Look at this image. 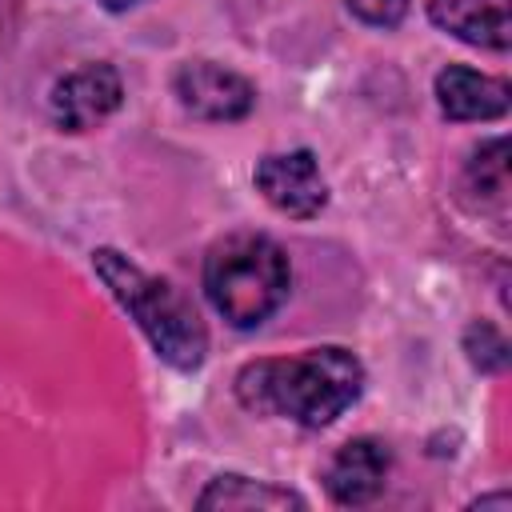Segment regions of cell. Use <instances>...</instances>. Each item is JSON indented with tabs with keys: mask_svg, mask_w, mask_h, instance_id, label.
<instances>
[{
	"mask_svg": "<svg viewBox=\"0 0 512 512\" xmlns=\"http://www.w3.org/2000/svg\"><path fill=\"white\" fill-rule=\"evenodd\" d=\"M364 392L360 360L340 344H320L300 356L252 360L236 376V400L256 416H284L304 428H324Z\"/></svg>",
	"mask_w": 512,
	"mask_h": 512,
	"instance_id": "obj_1",
	"label": "cell"
},
{
	"mask_svg": "<svg viewBox=\"0 0 512 512\" xmlns=\"http://www.w3.org/2000/svg\"><path fill=\"white\" fill-rule=\"evenodd\" d=\"M288 256L264 232H232L204 256V296L232 328L264 324L288 296Z\"/></svg>",
	"mask_w": 512,
	"mask_h": 512,
	"instance_id": "obj_2",
	"label": "cell"
},
{
	"mask_svg": "<svg viewBox=\"0 0 512 512\" xmlns=\"http://www.w3.org/2000/svg\"><path fill=\"white\" fill-rule=\"evenodd\" d=\"M92 268L100 272L108 292L124 304V312H132V320L140 324V332L148 336V344L156 348V356L164 364H172L180 372H192L204 364L208 332H204L196 308L168 280L148 276L116 248H96Z\"/></svg>",
	"mask_w": 512,
	"mask_h": 512,
	"instance_id": "obj_3",
	"label": "cell"
},
{
	"mask_svg": "<svg viewBox=\"0 0 512 512\" xmlns=\"http://www.w3.org/2000/svg\"><path fill=\"white\" fill-rule=\"evenodd\" d=\"M252 180H256V192L276 212L296 216V220H308V216H316L328 204V184H324L320 164H316V156L308 148L264 156L256 164Z\"/></svg>",
	"mask_w": 512,
	"mask_h": 512,
	"instance_id": "obj_4",
	"label": "cell"
},
{
	"mask_svg": "<svg viewBox=\"0 0 512 512\" xmlns=\"http://www.w3.org/2000/svg\"><path fill=\"white\" fill-rule=\"evenodd\" d=\"M172 88H176V100L184 104V112H192L200 120H244L256 104V88L240 72L220 68L212 60L180 64Z\"/></svg>",
	"mask_w": 512,
	"mask_h": 512,
	"instance_id": "obj_5",
	"label": "cell"
},
{
	"mask_svg": "<svg viewBox=\"0 0 512 512\" xmlns=\"http://www.w3.org/2000/svg\"><path fill=\"white\" fill-rule=\"evenodd\" d=\"M124 100L120 72L112 64H84L56 80L52 88V120L64 132H88L92 124L108 120Z\"/></svg>",
	"mask_w": 512,
	"mask_h": 512,
	"instance_id": "obj_6",
	"label": "cell"
},
{
	"mask_svg": "<svg viewBox=\"0 0 512 512\" xmlns=\"http://www.w3.org/2000/svg\"><path fill=\"white\" fill-rule=\"evenodd\" d=\"M388 468H392L388 444L376 440V436H356V440L340 444L336 456L328 460L324 488L336 504L356 508V504H368V500L380 496V488L388 480Z\"/></svg>",
	"mask_w": 512,
	"mask_h": 512,
	"instance_id": "obj_7",
	"label": "cell"
},
{
	"mask_svg": "<svg viewBox=\"0 0 512 512\" xmlns=\"http://www.w3.org/2000/svg\"><path fill=\"white\" fill-rule=\"evenodd\" d=\"M436 104L448 120H496L512 104V88L500 76H484L464 64H448L436 76Z\"/></svg>",
	"mask_w": 512,
	"mask_h": 512,
	"instance_id": "obj_8",
	"label": "cell"
},
{
	"mask_svg": "<svg viewBox=\"0 0 512 512\" xmlns=\"http://www.w3.org/2000/svg\"><path fill=\"white\" fill-rule=\"evenodd\" d=\"M512 0H428V16L436 28L452 32L464 44L504 52L512 44Z\"/></svg>",
	"mask_w": 512,
	"mask_h": 512,
	"instance_id": "obj_9",
	"label": "cell"
},
{
	"mask_svg": "<svg viewBox=\"0 0 512 512\" xmlns=\"http://www.w3.org/2000/svg\"><path fill=\"white\" fill-rule=\"evenodd\" d=\"M200 512H224V508H304V500L288 488L264 484V480H248L236 472L216 476L200 496H196Z\"/></svg>",
	"mask_w": 512,
	"mask_h": 512,
	"instance_id": "obj_10",
	"label": "cell"
},
{
	"mask_svg": "<svg viewBox=\"0 0 512 512\" xmlns=\"http://www.w3.org/2000/svg\"><path fill=\"white\" fill-rule=\"evenodd\" d=\"M464 188L484 196L500 216H504V200H508V140H488L472 152L468 172H464Z\"/></svg>",
	"mask_w": 512,
	"mask_h": 512,
	"instance_id": "obj_11",
	"label": "cell"
},
{
	"mask_svg": "<svg viewBox=\"0 0 512 512\" xmlns=\"http://www.w3.org/2000/svg\"><path fill=\"white\" fill-rule=\"evenodd\" d=\"M464 352H468V360H472L480 372H500V368L508 364V344H504V336H500L492 324H484V320H476V324L464 332Z\"/></svg>",
	"mask_w": 512,
	"mask_h": 512,
	"instance_id": "obj_12",
	"label": "cell"
},
{
	"mask_svg": "<svg viewBox=\"0 0 512 512\" xmlns=\"http://www.w3.org/2000/svg\"><path fill=\"white\" fill-rule=\"evenodd\" d=\"M348 8L364 20V24H376V28H392L404 20L408 12V0H348Z\"/></svg>",
	"mask_w": 512,
	"mask_h": 512,
	"instance_id": "obj_13",
	"label": "cell"
},
{
	"mask_svg": "<svg viewBox=\"0 0 512 512\" xmlns=\"http://www.w3.org/2000/svg\"><path fill=\"white\" fill-rule=\"evenodd\" d=\"M472 508H512V496H508V492H496V496H480V500H472Z\"/></svg>",
	"mask_w": 512,
	"mask_h": 512,
	"instance_id": "obj_14",
	"label": "cell"
},
{
	"mask_svg": "<svg viewBox=\"0 0 512 512\" xmlns=\"http://www.w3.org/2000/svg\"><path fill=\"white\" fill-rule=\"evenodd\" d=\"M108 12H124V8H132V4H140V0H100Z\"/></svg>",
	"mask_w": 512,
	"mask_h": 512,
	"instance_id": "obj_15",
	"label": "cell"
}]
</instances>
